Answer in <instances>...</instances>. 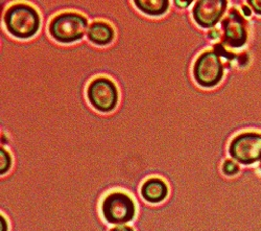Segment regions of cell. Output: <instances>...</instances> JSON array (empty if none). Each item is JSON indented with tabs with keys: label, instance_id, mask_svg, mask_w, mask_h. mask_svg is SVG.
Listing matches in <instances>:
<instances>
[{
	"label": "cell",
	"instance_id": "6da1fadb",
	"mask_svg": "<svg viewBox=\"0 0 261 231\" xmlns=\"http://www.w3.org/2000/svg\"><path fill=\"white\" fill-rule=\"evenodd\" d=\"M8 31L19 39H29L36 35L40 28V17L37 11L28 5H15L5 15Z\"/></svg>",
	"mask_w": 261,
	"mask_h": 231
},
{
	"label": "cell",
	"instance_id": "7a4b0ae2",
	"mask_svg": "<svg viewBox=\"0 0 261 231\" xmlns=\"http://www.w3.org/2000/svg\"><path fill=\"white\" fill-rule=\"evenodd\" d=\"M88 22L76 13H64L55 17L49 25L53 38L61 43H72L85 35Z\"/></svg>",
	"mask_w": 261,
	"mask_h": 231
},
{
	"label": "cell",
	"instance_id": "3957f363",
	"mask_svg": "<svg viewBox=\"0 0 261 231\" xmlns=\"http://www.w3.org/2000/svg\"><path fill=\"white\" fill-rule=\"evenodd\" d=\"M101 212L107 223L124 225L133 220L136 214V205L127 194L114 192L103 199Z\"/></svg>",
	"mask_w": 261,
	"mask_h": 231
},
{
	"label": "cell",
	"instance_id": "277c9868",
	"mask_svg": "<svg viewBox=\"0 0 261 231\" xmlns=\"http://www.w3.org/2000/svg\"><path fill=\"white\" fill-rule=\"evenodd\" d=\"M229 153L238 163L249 165L261 159V134L246 132L230 143Z\"/></svg>",
	"mask_w": 261,
	"mask_h": 231
},
{
	"label": "cell",
	"instance_id": "5b68a950",
	"mask_svg": "<svg viewBox=\"0 0 261 231\" xmlns=\"http://www.w3.org/2000/svg\"><path fill=\"white\" fill-rule=\"evenodd\" d=\"M87 95L92 106L100 112H111L118 101L116 86L111 80L106 78H98L92 81Z\"/></svg>",
	"mask_w": 261,
	"mask_h": 231
},
{
	"label": "cell",
	"instance_id": "8992f818",
	"mask_svg": "<svg viewBox=\"0 0 261 231\" xmlns=\"http://www.w3.org/2000/svg\"><path fill=\"white\" fill-rule=\"evenodd\" d=\"M193 74L195 81L203 87L217 85L224 74L223 64L219 56L213 52L202 54L195 62Z\"/></svg>",
	"mask_w": 261,
	"mask_h": 231
},
{
	"label": "cell",
	"instance_id": "52a82bcc",
	"mask_svg": "<svg viewBox=\"0 0 261 231\" xmlns=\"http://www.w3.org/2000/svg\"><path fill=\"white\" fill-rule=\"evenodd\" d=\"M226 8L225 0H202L193 9V18L199 25L211 28L221 19Z\"/></svg>",
	"mask_w": 261,
	"mask_h": 231
},
{
	"label": "cell",
	"instance_id": "ba28073f",
	"mask_svg": "<svg viewBox=\"0 0 261 231\" xmlns=\"http://www.w3.org/2000/svg\"><path fill=\"white\" fill-rule=\"evenodd\" d=\"M141 196L150 204L161 203L168 196V186L161 179H148L141 186Z\"/></svg>",
	"mask_w": 261,
	"mask_h": 231
},
{
	"label": "cell",
	"instance_id": "9c48e42d",
	"mask_svg": "<svg viewBox=\"0 0 261 231\" xmlns=\"http://www.w3.org/2000/svg\"><path fill=\"white\" fill-rule=\"evenodd\" d=\"M226 36L228 43L232 47H241L247 40V33L241 18L236 14H232L226 20Z\"/></svg>",
	"mask_w": 261,
	"mask_h": 231
},
{
	"label": "cell",
	"instance_id": "30bf717a",
	"mask_svg": "<svg viewBox=\"0 0 261 231\" xmlns=\"http://www.w3.org/2000/svg\"><path fill=\"white\" fill-rule=\"evenodd\" d=\"M88 38L92 43L103 46L111 43V41L114 38V31L110 25L105 22H96L91 25L88 32Z\"/></svg>",
	"mask_w": 261,
	"mask_h": 231
},
{
	"label": "cell",
	"instance_id": "8fae6325",
	"mask_svg": "<svg viewBox=\"0 0 261 231\" xmlns=\"http://www.w3.org/2000/svg\"><path fill=\"white\" fill-rule=\"evenodd\" d=\"M137 8L149 16H159L168 10L169 3L166 0H137L135 2Z\"/></svg>",
	"mask_w": 261,
	"mask_h": 231
},
{
	"label": "cell",
	"instance_id": "7c38bea8",
	"mask_svg": "<svg viewBox=\"0 0 261 231\" xmlns=\"http://www.w3.org/2000/svg\"><path fill=\"white\" fill-rule=\"evenodd\" d=\"M0 159H2V167H0V173L2 175H5L9 172L12 165V157L10 153L2 146L0 149Z\"/></svg>",
	"mask_w": 261,
	"mask_h": 231
},
{
	"label": "cell",
	"instance_id": "4fadbf2b",
	"mask_svg": "<svg viewBox=\"0 0 261 231\" xmlns=\"http://www.w3.org/2000/svg\"><path fill=\"white\" fill-rule=\"evenodd\" d=\"M223 173L226 176H235L239 172V166L237 163H235L232 160H226L223 164Z\"/></svg>",
	"mask_w": 261,
	"mask_h": 231
},
{
	"label": "cell",
	"instance_id": "5bb4252c",
	"mask_svg": "<svg viewBox=\"0 0 261 231\" xmlns=\"http://www.w3.org/2000/svg\"><path fill=\"white\" fill-rule=\"evenodd\" d=\"M248 3L253 7L255 13L261 15V0H249Z\"/></svg>",
	"mask_w": 261,
	"mask_h": 231
},
{
	"label": "cell",
	"instance_id": "9a60e30c",
	"mask_svg": "<svg viewBox=\"0 0 261 231\" xmlns=\"http://www.w3.org/2000/svg\"><path fill=\"white\" fill-rule=\"evenodd\" d=\"M110 231H134V230L127 226H119V227H115V228L111 229Z\"/></svg>",
	"mask_w": 261,
	"mask_h": 231
},
{
	"label": "cell",
	"instance_id": "2e32d148",
	"mask_svg": "<svg viewBox=\"0 0 261 231\" xmlns=\"http://www.w3.org/2000/svg\"><path fill=\"white\" fill-rule=\"evenodd\" d=\"M0 221H2V231H8V223L5 217H0Z\"/></svg>",
	"mask_w": 261,
	"mask_h": 231
},
{
	"label": "cell",
	"instance_id": "e0dca14e",
	"mask_svg": "<svg viewBox=\"0 0 261 231\" xmlns=\"http://www.w3.org/2000/svg\"><path fill=\"white\" fill-rule=\"evenodd\" d=\"M176 4L179 5V7L181 8H186L191 4V2H180V0H178V2H176Z\"/></svg>",
	"mask_w": 261,
	"mask_h": 231
},
{
	"label": "cell",
	"instance_id": "ac0fdd59",
	"mask_svg": "<svg viewBox=\"0 0 261 231\" xmlns=\"http://www.w3.org/2000/svg\"><path fill=\"white\" fill-rule=\"evenodd\" d=\"M243 10H244V12H246V15H247V16H250V15H251V11L249 10L248 7H244Z\"/></svg>",
	"mask_w": 261,
	"mask_h": 231
},
{
	"label": "cell",
	"instance_id": "d6986e66",
	"mask_svg": "<svg viewBox=\"0 0 261 231\" xmlns=\"http://www.w3.org/2000/svg\"><path fill=\"white\" fill-rule=\"evenodd\" d=\"M260 160H261V159H260Z\"/></svg>",
	"mask_w": 261,
	"mask_h": 231
}]
</instances>
